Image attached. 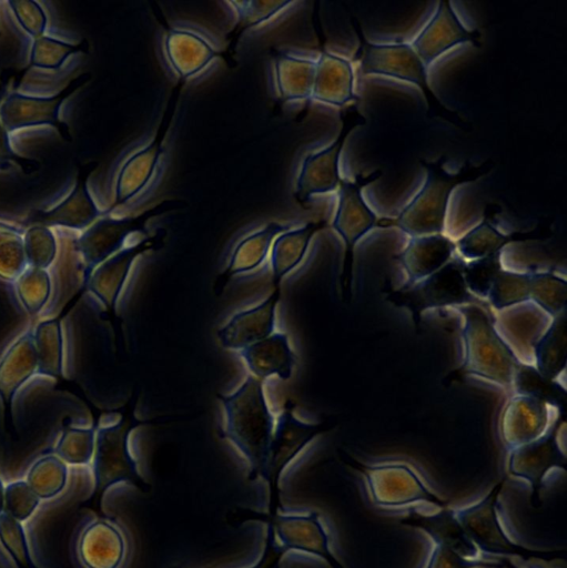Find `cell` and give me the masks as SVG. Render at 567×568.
<instances>
[{
  "instance_id": "cell-52",
  "label": "cell",
  "mask_w": 567,
  "mask_h": 568,
  "mask_svg": "<svg viewBox=\"0 0 567 568\" xmlns=\"http://www.w3.org/2000/svg\"><path fill=\"white\" fill-rule=\"evenodd\" d=\"M0 544L19 568H33L23 523L3 511L0 515Z\"/></svg>"
},
{
  "instance_id": "cell-19",
  "label": "cell",
  "mask_w": 567,
  "mask_h": 568,
  "mask_svg": "<svg viewBox=\"0 0 567 568\" xmlns=\"http://www.w3.org/2000/svg\"><path fill=\"white\" fill-rule=\"evenodd\" d=\"M151 246L152 242L148 236L129 243L91 271L84 291L107 310L115 312L134 261Z\"/></svg>"
},
{
  "instance_id": "cell-17",
  "label": "cell",
  "mask_w": 567,
  "mask_h": 568,
  "mask_svg": "<svg viewBox=\"0 0 567 568\" xmlns=\"http://www.w3.org/2000/svg\"><path fill=\"white\" fill-rule=\"evenodd\" d=\"M566 470V454L556 445L554 433L508 450L507 471L530 487L531 505H540V491L548 475Z\"/></svg>"
},
{
  "instance_id": "cell-12",
  "label": "cell",
  "mask_w": 567,
  "mask_h": 568,
  "mask_svg": "<svg viewBox=\"0 0 567 568\" xmlns=\"http://www.w3.org/2000/svg\"><path fill=\"white\" fill-rule=\"evenodd\" d=\"M318 433L317 424L298 419L288 406L279 416L263 479L267 485V515L282 508L280 479L284 470Z\"/></svg>"
},
{
  "instance_id": "cell-1",
  "label": "cell",
  "mask_w": 567,
  "mask_h": 568,
  "mask_svg": "<svg viewBox=\"0 0 567 568\" xmlns=\"http://www.w3.org/2000/svg\"><path fill=\"white\" fill-rule=\"evenodd\" d=\"M9 406L16 437L1 440L43 443L48 452L65 426L94 424L90 409L79 397L58 388L57 378L39 374L14 395Z\"/></svg>"
},
{
  "instance_id": "cell-30",
  "label": "cell",
  "mask_w": 567,
  "mask_h": 568,
  "mask_svg": "<svg viewBox=\"0 0 567 568\" xmlns=\"http://www.w3.org/2000/svg\"><path fill=\"white\" fill-rule=\"evenodd\" d=\"M240 355L252 376L260 381L271 376L287 381L296 364V355L288 336L283 332L273 333L246 346L240 351Z\"/></svg>"
},
{
  "instance_id": "cell-39",
  "label": "cell",
  "mask_w": 567,
  "mask_h": 568,
  "mask_svg": "<svg viewBox=\"0 0 567 568\" xmlns=\"http://www.w3.org/2000/svg\"><path fill=\"white\" fill-rule=\"evenodd\" d=\"M290 227V224L270 222L242 239L230 256L229 265L223 273L224 278L259 267L269 254L274 239Z\"/></svg>"
},
{
  "instance_id": "cell-64",
  "label": "cell",
  "mask_w": 567,
  "mask_h": 568,
  "mask_svg": "<svg viewBox=\"0 0 567 568\" xmlns=\"http://www.w3.org/2000/svg\"><path fill=\"white\" fill-rule=\"evenodd\" d=\"M4 402L2 400V398L0 397V417L2 416V414L4 413L3 412V408H4Z\"/></svg>"
},
{
  "instance_id": "cell-54",
  "label": "cell",
  "mask_w": 567,
  "mask_h": 568,
  "mask_svg": "<svg viewBox=\"0 0 567 568\" xmlns=\"http://www.w3.org/2000/svg\"><path fill=\"white\" fill-rule=\"evenodd\" d=\"M41 499L24 478L4 485V511L17 520H29L38 509Z\"/></svg>"
},
{
  "instance_id": "cell-62",
  "label": "cell",
  "mask_w": 567,
  "mask_h": 568,
  "mask_svg": "<svg viewBox=\"0 0 567 568\" xmlns=\"http://www.w3.org/2000/svg\"><path fill=\"white\" fill-rule=\"evenodd\" d=\"M4 511V484L0 475V515Z\"/></svg>"
},
{
  "instance_id": "cell-9",
  "label": "cell",
  "mask_w": 567,
  "mask_h": 568,
  "mask_svg": "<svg viewBox=\"0 0 567 568\" xmlns=\"http://www.w3.org/2000/svg\"><path fill=\"white\" fill-rule=\"evenodd\" d=\"M363 476L372 503L381 508H401L417 503L443 509L448 500L432 489L408 464L382 463L354 466Z\"/></svg>"
},
{
  "instance_id": "cell-3",
  "label": "cell",
  "mask_w": 567,
  "mask_h": 568,
  "mask_svg": "<svg viewBox=\"0 0 567 568\" xmlns=\"http://www.w3.org/2000/svg\"><path fill=\"white\" fill-rule=\"evenodd\" d=\"M505 479L495 484L490 490L477 501L464 507L454 508L455 515L473 545L483 557L494 559L518 558L524 561L554 562L565 558L559 550L535 549L513 539L503 523L499 511L500 493Z\"/></svg>"
},
{
  "instance_id": "cell-47",
  "label": "cell",
  "mask_w": 567,
  "mask_h": 568,
  "mask_svg": "<svg viewBox=\"0 0 567 568\" xmlns=\"http://www.w3.org/2000/svg\"><path fill=\"white\" fill-rule=\"evenodd\" d=\"M529 300L551 316L566 312L567 282L555 272L529 275Z\"/></svg>"
},
{
  "instance_id": "cell-40",
  "label": "cell",
  "mask_w": 567,
  "mask_h": 568,
  "mask_svg": "<svg viewBox=\"0 0 567 568\" xmlns=\"http://www.w3.org/2000/svg\"><path fill=\"white\" fill-rule=\"evenodd\" d=\"M498 261L502 270L520 274L555 272L554 253L541 241L507 242L498 252Z\"/></svg>"
},
{
  "instance_id": "cell-32",
  "label": "cell",
  "mask_w": 567,
  "mask_h": 568,
  "mask_svg": "<svg viewBox=\"0 0 567 568\" xmlns=\"http://www.w3.org/2000/svg\"><path fill=\"white\" fill-rule=\"evenodd\" d=\"M401 524L425 534L432 541L447 545L469 559L486 558L464 532L455 509L446 507L433 514L412 510L401 519Z\"/></svg>"
},
{
  "instance_id": "cell-25",
  "label": "cell",
  "mask_w": 567,
  "mask_h": 568,
  "mask_svg": "<svg viewBox=\"0 0 567 568\" xmlns=\"http://www.w3.org/2000/svg\"><path fill=\"white\" fill-rule=\"evenodd\" d=\"M279 300L280 287L276 286L261 304L234 314L216 333L221 345L240 352L273 334Z\"/></svg>"
},
{
  "instance_id": "cell-29",
  "label": "cell",
  "mask_w": 567,
  "mask_h": 568,
  "mask_svg": "<svg viewBox=\"0 0 567 568\" xmlns=\"http://www.w3.org/2000/svg\"><path fill=\"white\" fill-rule=\"evenodd\" d=\"M455 254V243L444 234L409 237L398 260L409 280H427L446 266Z\"/></svg>"
},
{
  "instance_id": "cell-33",
  "label": "cell",
  "mask_w": 567,
  "mask_h": 568,
  "mask_svg": "<svg viewBox=\"0 0 567 568\" xmlns=\"http://www.w3.org/2000/svg\"><path fill=\"white\" fill-rule=\"evenodd\" d=\"M353 99V71L351 62L321 52L315 62L311 100L340 108Z\"/></svg>"
},
{
  "instance_id": "cell-27",
  "label": "cell",
  "mask_w": 567,
  "mask_h": 568,
  "mask_svg": "<svg viewBox=\"0 0 567 568\" xmlns=\"http://www.w3.org/2000/svg\"><path fill=\"white\" fill-rule=\"evenodd\" d=\"M338 151L336 142L327 148L305 153L294 183V195L301 203L312 202L314 197L337 191Z\"/></svg>"
},
{
  "instance_id": "cell-15",
  "label": "cell",
  "mask_w": 567,
  "mask_h": 568,
  "mask_svg": "<svg viewBox=\"0 0 567 568\" xmlns=\"http://www.w3.org/2000/svg\"><path fill=\"white\" fill-rule=\"evenodd\" d=\"M479 55V48L469 39L425 65L424 83L445 108L452 111L460 108L467 81Z\"/></svg>"
},
{
  "instance_id": "cell-36",
  "label": "cell",
  "mask_w": 567,
  "mask_h": 568,
  "mask_svg": "<svg viewBox=\"0 0 567 568\" xmlns=\"http://www.w3.org/2000/svg\"><path fill=\"white\" fill-rule=\"evenodd\" d=\"M376 217L362 200L355 185L341 183L337 190V206L332 220V230L345 246L356 242L375 226Z\"/></svg>"
},
{
  "instance_id": "cell-21",
  "label": "cell",
  "mask_w": 567,
  "mask_h": 568,
  "mask_svg": "<svg viewBox=\"0 0 567 568\" xmlns=\"http://www.w3.org/2000/svg\"><path fill=\"white\" fill-rule=\"evenodd\" d=\"M138 232L134 219L101 215L75 236L77 250L90 274L100 263L122 250Z\"/></svg>"
},
{
  "instance_id": "cell-24",
  "label": "cell",
  "mask_w": 567,
  "mask_h": 568,
  "mask_svg": "<svg viewBox=\"0 0 567 568\" xmlns=\"http://www.w3.org/2000/svg\"><path fill=\"white\" fill-rule=\"evenodd\" d=\"M75 90L65 88L52 97H36L13 91L0 103V122L9 133L26 128L55 124L63 102Z\"/></svg>"
},
{
  "instance_id": "cell-51",
  "label": "cell",
  "mask_w": 567,
  "mask_h": 568,
  "mask_svg": "<svg viewBox=\"0 0 567 568\" xmlns=\"http://www.w3.org/2000/svg\"><path fill=\"white\" fill-rule=\"evenodd\" d=\"M486 300L495 311L529 301V275L500 268Z\"/></svg>"
},
{
  "instance_id": "cell-58",
  "label": "cell",
  "mask_w": 567,
  "mask_h": 568,
  "mask_svg": "<svg viewBox=\"0 0 567 568\" xmlns=\"http://www.w3.org/2000/svg\"><path fill=\"white\" fill-rule=\"evenodd\" d=\"M10 7L16 20L21 28L33 39L43 36L47 26V14L39 2L30 0H13L9 1Z\"/></svg>"
},
{
  "instance_id": "cell-60",
  "label": "cell",
  "mask_w": 567,
  "mask_h": 568,
  "mask_svg": "<svg viewBox=\"0 0 567 568\" xmlns=\"http://www.w3.org/2000/svg\"><path fill=\"white\" fill-rule=\"evenodd\" d=\"M286 551L275 540L272 529L266 526V538L263 552L256 562L247 568H282Z\"/></svg>"
},
{
  "instance_id": "cell-6",
  "label": "cell",
  "mask_w": 567,
  "mask_h": 568,
  "mask_svg": "<svg viewBox=\"0 0 567 568\" xmlns=\"http://www.w3.org/2000/svg\"><path fill=\"white\" fill-rule=\"evenodd\" d=\"M350 4L367 44L412 45L441 1L361 0Z\"/></svg>"
},
{
  "instance_id": "cell-20",
  "label": "cell",
  "mask_w": 567,
  "mask_h": 568,
  "mask_svg": "<svg viewBox=\"0 0 567 568\" xmlns=\"http://www.w3.org/2000/svg\"><path fill=\"white\" fill-rule=\"evenodd\" d=\"M163 50L171 69L183 80L201 73L217 55L206 33L186 26H174L165 32Z\"/></svg>"
},
{
  "instance_id": "cell-37",
  "label": "cell",
  "mask_w": 567,
  "mask_h": 568,
  "mask_svg": "<svg viewBox=\"0 0 567 568\" xmlns=\"http://www.w3.org/2000/svg\"><path fill=\"white\" fill-rule=\"evenodd\" d=\"M467 40H469V36L458 24L447 2L441 1L436 13L418 34L412 47L426 65L454 45Z\"/></svg>"
},
{
  "instance_id": "cell-18",
  "label": "cell",
  "mask_w": 567,
  "mask_h": 568,
  "mask_svg": "<svg viewBox=\"0 0 567 568\" xmlns=\"http://www.w3.org/2000/svg\"><path fill=\"white\" fill-rule=\"evenodd\" d=\"M55 233L59 243L58 254L48 270L52 282V296L40 318H59L67 305L85 288L89 276L75 246L78 232L63 235L57 231Z\"/></svg>"
},
{
  "instance_id": "cell-55",
  "label": "cell",
  "mask_w": 567,
  "mask_h": 568,
  "mask_svg": "<svg viewBox=\"0 0 567 568\" xmlns=\"http://www.w3.org/2000/svg\"><path fill=\"white\" fill-rule=\"evenodd\" d=\"M296 3V1L262 0H244L227 2V4L234 11L237 20L245 27H254L264 23Z\"/></svg>"
},
{
  "instance_id": "cell-42",
  "label": "cell",
  "mask_w": 567,
  "mask_h": 568,
  "mask_svg": "<svg viewBox=\"0 0 567 568\" xmlns=\"http://www.w3.org/2000/svg\"><path fill=\"white\" fill-rule=\"evenodd\" d=\"M21 311L36 322L48 307L52 282L48 270L27 266L10 285Z\"/></svg>"
},
{
  "instance_id": "cell-7",
  "label": "cell",
  "mask_w": 567,
  "mask_h": 568,
  "mask_svg": "<svg viewBox=\"0 0 567 568\" xmlns=\"http://www.w3.org/2000/svg\"><path fill=\"white\" fill-rule=\"evenodd\" d=\"M132 422L117 413H104L95 424V446L90 465L94 493L102 496L109 488L128 484L146 494L151 486L141 475L130 448Z\"/></svg>"
},
{
  "instance_id": "cell-53",
  "label": "cell",
  "mask_w": 567,
  "mask_h": 568,
  "mask_svg": "<svg viewBox=\"0 0 567 568\" xmlns=\"http://www.w3.org/2000/svg\"><path fill=\"white\" fill-rule=\"evenodd\" d=\"M77 51V47L51 36L33 39L30 51V64L45 70L60 68Z\"/></svg>"
},
{
  "instance_id": "cell-16",
  "label": "cell",
  "mask_w": 567,
  "mask_h": 568,
  "mask_svg": "<svg viewBox=\"0 0 567 568\" xmlns=\"http://www.w3.org/2000/svg\"><path fill=\"white\" fill-rule=\"evenodd\" d=\"M74 549L81 568H123L129 555L124 530L109 517L89 520L79 531Z\"/></svg>"
},
{
  "instance_id": "cell-50",
  "label": "cell",
  "mask_w": 567,
  "mask_h": 568,
  "mask_svg": "<svg viewBox=\"0 0 567 568\" xmlns=\"http://www.w3.org/2000/svg\"><path fill=\"white\" fill-rule=\"evenodd\" d=\"M23 231L0 222V282L11 285L27 267Z\"/></svg>"
},
{
  "instance_id": "cell-10",
  "label": "cell",
  "mask_w": 567,
  "mask_h": 568,
  "mask_svg": "<svg viewBox=\"0 0 567 568\" xmlns=\"http://www.w3.org/2000/svg\"><path fill=\"white\" fill-rule=\"evenodd\" d=\"M393 130V126L365 122L348 132L338 151L341 183L355 185L403 159L396 156Z\"/></svg>"
},
{
  "instance_id": "cell-2",
  "label": "cell",
  "mask_w": 567,
  "mask_h": 568,
  "mask_svg": "<svg viewBox=\"0 0 567 568\" xmlns=\"http://www.w3.org/2000/svg\"><path fill=\"white\" fill-rule=\"evenodd\" d=\"M225 414L224 437L241 453L249 467V478L264 479L274 420L263 384L247 376L230 395H217Z\"/></svg>"
},
{
  "instance_id": "cell-38",
  "label": "cell",
  "mask_w": 567,
  "mask_h": 568,
  "mask_svg": "<svg viewBox=\"0 0 567 568\" xmlns=\"http://www.w3.org/2000/svg\"><path fill=\"white\" fill-rule=\"evenodd\" d=\"M317 221H308L300 226L285 230L274 239L271 246V268L276 286L304 258L317 231Z\"/></svg>"
},
{
  "instance_id": "cell-28",
  "label": "cell",
  "mask_w": 567,
  "mask_h": 568,
  "mask_svg": "<svg viewBox=\"0 0 567 568\" xmlns=\"http://www.w3.org/2000/svg\"><path fill=\"white\" fill-rule=\"evenodd\" d=\"M36 375L38 358L32 325L17 335L0 354V397L9 404L14 395Z\"/></svg>"
},
{
  "instance_id": "cell-11",
  "label": "cell",
  "mask_w": 567,
  "mask_h": 568,
  "mask_svg": "<svg viewBox=\"0 0 567 568\" xmlns=\"http://www.w3.org/2000/svg\"><path fill=\"white\" fill-rule=\"evenodd\" d=\"M429 175L421 162L403 158L362 185L358 192L376 220H398Z\"/></svg>"
},
{
  "instance_id": "cell-41",
  "label": "cell",
  "mask_w": 567,
  "mask_h": 568,
  "mask_svg": "<svg viewBox=\"0 0 567 568\" xmlns=\"http://www.w3.org/2000/svg\"><path fill=\"white\" fill-rule=\"evenodd\" d=\"M32 337L38 358V374L62 377L64 342L60 317L40 318L32 324Z\"/></svg>"
},
{
  "instance_id": "cell-56",
  "label": "cell",
  "mask_w": 567,
  "mask_h": 568,
  "mask_svg": "<svg viewBox=\"0 0 567 568\" xmlns=\"http://www.w3.org/2000/svg\"><path fill=\"white\" fill-rule=\"evenodd\" d=\"M424 568H505L504 559H469L452 547L434 542Z\"/></svg>"
},
{
  "instance_id": "cell-13",
  "label": "cell",
  "mask_w": 567,
  "mask_h": 568,
  "mask_svg": "<svg viewBox=\"0 0 567 568\" xmlns=\"http://www.w3.org/2000/svg\"><path fill=\"white\" fill-rule=\"evenodd\" d=\"M558 417L555 404L534 394L517 393L504 407L500 437L508 450L536 442L553 433Z\"/></svg>"
},
{
  "instance_id": "cell-5",
  "label": "cell",
  "mask_w": 567,
  "mask_h": 568,
  "mask_svg": "<svg viewBox=\"0 0 567 568\" xmlns=\"http://www.w3.org/2000/svg\"><path fill=\"white\" fill-rule=\"evenodd\" d=\"M353 99L365 122L395 126L422 119L428 102L422 87L402 79L363 74L352 64Z\"/></svg>"
},
{
  "instance_id": "cell-34",
  "label": "cell",
  "mask_w": 567,
  "mask_h": 568,
  "mask_svg": "<svg viewBox=\"0 0 567 568\" xmlns=\"http://www.w3.org/2000/svg\"><path fill=\"white\" fill-rule=\"evenodd\" d=\"M317 58L306 52L277 54L273 70L275 87L282 100H311Z\"/></svg>"
},
{
  "instance_id": "cell-44",
  "label": "cell",
  "mask_w": 567,
  "mask_h": 568,
  "mask_svg": "<svg viewBox=\"0 0 567 568\" xmlns=\"http://www.w3.org/2000/svg\"><path fill=\"white\" fill-rule=\"evenodd\" d=\"M70 478V467L53 453L34 458L24 475L26 481L41 500L60 496Z\"/></svg>"
},
{
  "instance_id": "cell-4",
  "label": "cell",
  "mask_w": 567,
  "mask_h": 568,
  "mask_svg": "<svg viewBox=\"0 0 567 568\" xmlns=\"http://www.w3.org/2000/svg\"><path fill=\"white\" fill-rule=\"evenodd\" d=\"M455 310L463 318V369L504 388H514L523 366L495 331L486 311L475 304Z\"/></svg>"
},
{
  "instance_id": "cell-43",
  "label": "cell",
  "mask_w": 567,
  "mask_h": 568,
  "mask_svg": "<svg viewBox=\"0 0 567 568\" xmlns=\"http://www.w3.org/2000/svg\"><path fill=\"white\" fill-rule=\"evenodd\" d=\"M567 316L566 312L555 316L534 352L535 369L540 376L554 379L566 369Z\"/></svg>"
},
{
  "instance_id": "cell-23",
  "label": "cell",
  "mask_w": 567,
  "mask_h": 568,
  "mask_svg": "<svg viewBox=\"0 0 567 568\" xmlns=\"http://www.w3.org/2000/svg\"><path fill=\"white\" fill-rule=\"evenodd\" d=\"M450 185L429 175L426 184L398 217L397 226L409 237L443 234Z\"/></svg>"
},
{
  "instance_id": "cell-59",
  "label": "cell",
  "mask_w": 567,
  "mask_h": 568,
  "mask_svg": "<svg viewBox=\"0 0 567 568\" xmlns=\"http://www.w3.org/2000/svg\"><path fill=\"white\" fill-rule=\"evenodd\" d=\"M447 4L454 18L467 34L479 28L482 16L476 3L449 1Z\"/></svg>"
},
{
  "instance_id": "cell-63",
  "label": "cell",
  "mask_w": 567,
  "mask_h": 568,
  "mask_svg": "<svg viewBox=\"0 0 567 568\" xmlns=\"http://www.w3.org/2000/svg\"><path fill=\"white\" fill-rule=\"evenodd\" d=\"M505 568H520L512 559H504Z\"/></svg>"
},
{
  "instance_id": "cell-45",
  "label": "cell",
  "mask_w": 567,
  "mask_h": 568,
  "mask_svg": "<svg viewBox=\"0 0 567 568\" xmlns=\"http://www.w3.org/2000/svg\"><path fill=\"white\" fill-rule=\"evenodd\" d=\"M328 41L326 53L352 62L358 55L362 42L355 30L350 12L340 4H334L326 12Z\"/></svg>"
},
{
  "instance_id": "cell-14",
  "label": "cell",
  "mask_w": 567,
  "mask_h": 568,
  "mask_svg": "<svg viewBox=\"0 0 567 568\" xmlns=\"http://www.w3.org/2000/svg\"><path fill=\"white\" fill-rule=\"evenodd\" d=\"M553 320L554 316L529 300L496 311L492 321L495 331L517 362L522 366L534 368L535 347Z\"/></svg>"
},
{
  "instance_id": "cell-61",
  "label": "cell",
  "mask_w": 567,
  "mask_h": 568,
  "mask_svg": "<svg viewBox=\"0 0 567 568\" xmlns=\"http://www.w3.org/2000/svg\"><path fill=\"white\" fill-rule=\"evenodd\" d=\"M9 134L10 133L0 122V163L7 162L14 158V152L11 148Z\"/></svg>"
},
{
  "instance_id": "cell-48",
  "label": "cell",
  "mask_w": 567,
  "mask_h": 568,
  "mask_svg": "<svg viewBox=\"0 0 567 568\" xmlns=\"http://www.w3.org/2000/svg\"><path fill=\"white\" fill-rule=\"evenodd\" d=\"M506 243L505 235L484 222L455 243V253L469 263L497 254Z\"/></svg>"
},
{
  "instance_id": "cell-57",
  "label": "cell",
  "mask_w": 567,
  "mask_h": 568,
  "mask_svg": "<svg viewBox=\"0 0 567 568\" xmlns=\"http://www.w3.org/2000/svg\"><path fill=\"white\" fill-rule=\"evenodd\" d=\"M500 271L498 253L489 257L466 263L463 270V280L469 292L486 300L489 288L497 273Z\"/></svg>"
},
{
  "instance_id": "cell-31",
  "label": "cell",
  "mask_w": 567,
  "mask_h": 568,
  "mask_svg": "<svg viewBox=\"0 0 567 568\" xmlns=\"http://www.w3.org/2000/svg\"><path fill=\"white\" fill-rule=\"evenodd\" d=\"M102 215L87 184L78 181L72 191L57 205L29 219L31 224L81 232Z\"/></svg>"
},
{
  "instance_id": "cell-26",
  "label": "cell",
  "mask_w": 567,
  "mask_h": 568,
  "mask_svg": "<svg viewBox=\"0 0 567 568\" xmlns=\"http://www.w3.org/2000/svg\"><path fill=\"white\" fill-rule=\"evenodd\" d=\"M487 192L479 180L450 187L445 210L443 234L456 243L466 233L485 222Z\"/></svg>"
},
{
  "instance_id": "cell-49",
  "label": "cell",
  "mask_w": 567,
  "mask_h": 568,
  "mask_svg": "<svg viewBox=\"0 0 567 568\" xmlns=\"http://www.w3.org/2000/svg\"><path fill=\"white\" fill-rule=\"evenodd\" d=\"M27 266L49 270L59 248L54 229L31 224L22 233Z\"/></svg>"
},
{
  "instance_id": "cell-8",
  "label": "cell",
  "mask_w": 567,
  "mask_h": 568,
  "mask_svg": "<svg viewBox=\"0 0 567 568\" xmlns=\"http://www.w3.org/2000/svg\"><path fill=\"white\" fill-rule=\"evenodd\" d=\"M241 521L260 520L269 526L277 544L287 551H298L323 560L330 568H347L334 554L330 531L320 513L285 511L272 515L252 509H240Z\"/></svg>"
},
{
  "instance_id": "cell-22",
  "label": "cell",
  "mask_w": 567,
  "mask_h": 568,
  "mask_svg": "<svg viewBox=\"0 0 567 568\" xmlns=\"http://www.w3.org/2000/svg\"><path fill=\"white\" fill-rule=\"evenodd\" d=\"M351 64L363 74H379L424 83L425 64L412 45L365 44Z\"/></svg>"
},
{
  "instance_id": "cell-35",
  "label": "cell",
  "mask_w": 567,
  "mask_h": 568,
  "mask_svg": "<svg viewBox=\"0 0 567 568\" xmlns=\"http://www.w3.org/2000/svg\"><path fill=\"white\" fill-rule=\"evenodd\" d=\"M162 154V138L132 153L122 164L115 180L114 205H123L136 196L149 183Z\"/></svg>"
},
{
  "instance_id": "cell-46",
  "label": "cell",
  "mask_w": 567,
  "mask_h": 568,
  "mask_svg": "<svg viewBox=\"0 0 567 568\" xmlns=\"http://www.w3.org/2000/svg\"><path fill=\"white\" fill-rule=\"evenodd\" d=\"M95 446V424L68 425L58 435L51 453L69 467H90Z\"/></svg>"
}]
</instances>
